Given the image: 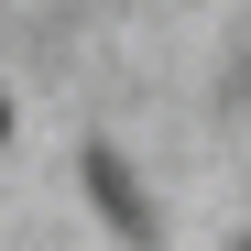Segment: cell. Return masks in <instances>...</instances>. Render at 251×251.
Wrapping results in <instances>:
<instances>
[{
	"label": "cell",
	"mask_w": 251,
	"mask_h": 251,
	"mask_svg": "<svg viewBox=\"0 0 251 251\" xmlns=\"http://www.w3.org/2000/svg\"><path fill=\"white\" fill-rule=\"evenodd\" d=\"M88 197L120 219V240H153V207H142V186H131V164H120V153H88Z\"/></svg>",
	"instance_id": "1"
},
{
	"label": "cell",
	"mask_w": 251,
	"mask_h": 251,
	"mask_svg": "<svg viewBox=\"0 0 251 251\" xmlns=\"http://www.w3.org/2000/svg\"><path fill=\"white\" fill-rule=\"evenodd\" d=\"M0 142H11V99H0Z\"/></svg>",
	"instance_id": "2"
}]
</instances>
